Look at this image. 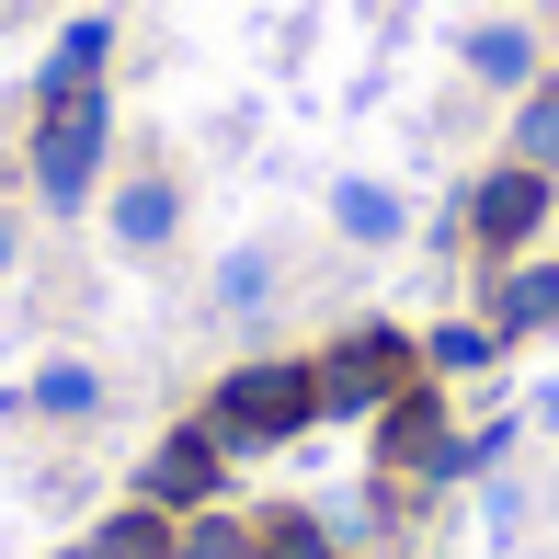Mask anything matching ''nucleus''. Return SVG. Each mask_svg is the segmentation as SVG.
<instances>
[{
  "label": "nucleus",
  "instance_id": "1",
  "mask_svg": "<svg viewBox=\"0 0 559 559\" xmlns=\"http://www.w3.org/2000/svg\"><path fill=\"white\" fill-rule=\"evenodd\" d=\"M320 423V377L297 366V354H263V366H240L228 389L206 400V435L217 445H286Z\"/></svg>",
  "mask_w": 559,
  "mask_h": 559
},
{
  "label": "nucleus",
  "instance_id": "2",
  "mask_svg": "<svg viewBox=\"0 0 559 559\" xmlns=\"http://www.w3.org/2000/svg\"><path fill=\"white\" fill-rule=\"evenodd\" d=\"M104 81L92 92H58V104H46V126H35V194L46 206H81L92 194V171H104Z\"/></svg>",
  "mask_w": 559,
  "mask_h": 559
},
{
  "label": "nucleus",
  "instance_id": "3",
  "mask_svg": "<svg viewBox=\"0 0 559 559\" xmlns=\"http://www.w3.org/2000/svg\"><path fill=\"white\" fill-rule=\"evenodd\" d=\"M320 412H389L400 389H412V354H400L389 332H354V343H332L320 354Z\"/></svg>",
  "mask_w": 559,
  "mask_h": 559
},
{
  "label": "nucleus",
  "instance_id": "4",
  "mask_svg": "<svg viewBox=\"0 0 559 559\" xmlns=\"http://www.w3.org/2000/svg\"><path fill=\"white\" fill-rule=\"evenodd\" d=\"M217 491H228V445L206 435V423H183V435H160V456L138 468V502H160V514H206Z\"/></svg>",
  "mask_w": 559,
  "mask_h": 559
},
{
  "label": "nucleus",
  "instance_id": "5",
  "mask_svg": "<svg viewBox=\"0 0 559 559\" xmlns=\"http://www.w3.org/2000/svg\"><path fill=\"white\" fill-rule=\"evenodd\" d=\"M377 468H389V479H456V445H445L435 389H400L389 412H377Z\"/></svg>",
  "mask_w": 559,
  "mask_h": 559
},
{
  "label": "nucleus",
  "instance_id": "6",
  "mask_svg": "<svg viewBox=\"0 0 559 559\" xmlns=\"http://www.w3.org/2000/svg\"><path fill=\"white\" fill-rule=\"evenodd\" d=\"M537 228H548V171L502 160L491 183L468 194V240H479V251H514V240H537Z\"/></svg>",
  "mask_w": 559,
  "mask_h": 559
},
{
  "label": "nucleus",
  "instance_id": "7",
  "mask_svg": "<svg viewBox=\"0 0 559 559\" xmlns=\"http://www.w3.org/2000/svg\"><path fill=\"white\" fill-rule=\"evenodd\" d=\"M332 228L354 251H389V240H412V206H400L389 183H366V171H343V183H332Z\"/></svg>",
  "mask_w": 559,
  "mask_h": 559
},
{
  "label": "nucleus",
  "instance_id": "8",
  "mask_svg": "<svg viewBox=\"0 0 559 559\" xmlns=\"http://www.w3.org/2000/svg\"><path fill=\"white\" fill-rule=\"evenodd\" d=\"M468 81L479 92H537V35L525 23H468Z\"/></svg>",
  "mask_w": 559,
  "mask_h": 559
},
{
  "label": "nucleus",
  "instance_id": "9",
  "mask_svg": "<svg viewBox=\"0 0 559 559\" xmlns=\"http://www.w3.org/2000/svg\"><path fill=\"white\" fill-rule=\"evenodd\" d=\"M58 559H171V514L160 502H126V514H104L81 548H58Z\"/></svg>",
  "mask_w": 559,
  "mask_h": 559
},
{
  "label": "nucleus",
  "instance_id": "10",
  "mask_svg": "<svg viewBox=\"0 0 559 559\" xmlns=\"http://www.w3.org/2000/svg\"><path fill=\"white\" fill-rule=\"evenodd\" d=\"M104 58H115V23L81 12L58 46H46V81H35V92H46V104H58V92H92V81H104Z\"/></svg>",
  "mask_w": 559,
  "mask_h": 559
},
{
  "label": "nucleus",
  "instance_id": "11",
  "mask_svg": "<svg viewBox=\"0 0 559 559\" xmlns=\"http://www.w3.org/2000/svg\"><path fill=\"white\" fill-rule=\"evenodd\" d=\"M171 228H183V194H171V171H138V183L115 194V240H126V251H160Z\"/></svg>",
  "mask_w": 559,
  "mask_h": 559
},
{
  "label": "nucleus",
  "instance_id": "12",
  "mask_svg": "<svg viewBox=\"0 0 559 559\" xmlns=\"http://www.w3.org/2000/svg\"><path fill=\"white\" fill-rule=\"evenodd\" d=\"M23 400H35L46 423H92V412H104V366L58 354V366H35V389H23Z\"/></svg>",
  "mask_w": 559,
  "mask_h": 559
},
{
  "label": "nucleus",
  "instance_id": "13",
  "mask_svg": "<svg viewBox=\"0 0 559 559\" xmlns=\"http://www.w3.org/2000/svg\"><path fill=\"white\" fill-rule=\"evenodd\" d=\"M263 297H274V251H263V240H240V251H228V263L206 274V309L251 320V309H263Z\"/></svg>",
  "mask_w": 559,
  "mask_h": 559
},
{
  "label": "nucleus",
  "instance_id": "14",
  "mask_svg": "<svg viewBox=\"0 0 559 559\" xmlns=\"http://www.w3.org/2000/svg\"><path fill=\"white\" fill-rule=\"evenodd\" d=\"M251 548H263V525L217 514V502L206 514H171V559H251Z\"/></svg>",
  "mask_w": 559,
  "mask_h": 559
},
{
  "label": "nucleus",
  "instance_id": "15",
  "mask_svg": "<svg viewBox=\"0 0 559 559\" xmlns=\"http://www.w3.org/2000/svg\"><path fill=\"white\" fill-rule=\"evenodd\" d=\"M514 160H525V171H559V92H525V115H514Z\"/></svg>",
  "mask_w": 559,
  "mask_h": 559
},
{
  "label": "nucleus",
  "instance_id": "16",
  "mask_svg": "<svg viewBox=\"0 0 559 559\" xmlns=\"http://www.w3.org/2000/svg\"><path fill=\"white\" fill-rule=\"evenodd\" d=\"M537 320H559V274H514L491 309V332H537Z\"/></svg>",
  "mask_w": 559,
  "mask_h": 559
},
{
  "label": "nucleus",
  "instance_id": "17",
  "mask_svg": "<svg viewBox=\"0 0 559 559\" xmlns=\"http://www.w3.org/2000/svg\"><path fill=\"white\" fill-rule=\"evenodd\" d=\"M491 354H502V332H491V320H445V332H435V366H445V377L491 366Z\"/></svg>",
  "mask_w": 559,
  "mask_h": 559
},
{
  "label": "nucleus",
  "instance_id": "18",
  "mask_svg": "<svg viewBox=\"0 0 559 559\" xmlns=\"http://www.w3.org/2000/svg\"><path fill=\"white\" fill-rule=\"evenodd\" d=\"M251 559H343V548L320 537L309 514H274V525H263V548H251Z\"/></svg>",
  "mask_w": 559,
  "mask_h": 559
},
{
  "label": "nucleus",
  "instance_id": "19",
  "mask_svg": "<svg viewBox=\"0 0 559 559\" xmlns=\"http://www.w3.org/2000/svg\"><path fill=\"white\" fill-rule=\"evenodd\" d=\"M537 435L559 445V377H548V389H537Z\"/></svg>",
  "mask_w": 559,
  "mask_h": 559
},
{
  "label": "nucleus",
  "instance_id": "20",
  "mask_svg": "<svg viewBox=\"0 0 559 559\" xmlns=\"http://www.w3.org/2000/svg\"><path fill=\"white\" fill-rule=\"evenodd\" d=\"M0 274H12V217H0Z\"/></svg>",
  "mask_w": 559,
  "mask_h": 559
},
{
  "label": "nucleus",
  "instance_id": "21",
  "mask_svg": "<svg viewBox=\"0 0 559 559\" xmlns=\"http://www.w3.org/2000/svg\"><path fill=\"white\" fill-rule=\"evenodd\" d=\"M0 171H12V160H0Z\"/></svg>",
  "mask_w": 559,
  "mask_h": 559
}]
</instances>
